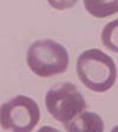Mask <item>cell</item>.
<instances>
[{"label": "cell", "instance_id": "6da1fadb", "mask_svg": "<svg viewBox=\"0 0 118 132\" xmlns=\"http://www.w3.org/2000/svg\"><path fill=\"white\" fill-rule=\"evenodd\" d=\"M76 69L83 85L97 93L109 91L117 79V67L113 59L98 48L80 53Z\"/></svg>", "mask_w": 118, "mask_h": 132}, {"label": "cell", "instance_id": "7a4b0ae2", "mask_svg": "<svg viewBox=\"0 0 118 132\" xmlns=\"http://www.w3.org/2000/svg\"><path fill=\"white\" fill-rule=\"evenodd\" d=\"M26 61L30 70L38 77L49 78L67 70L69 53L61 44L51 39L34 41L27 50Z\"/></svg>", "mask_w": 118, "mask_h": 132}, {"label": "cell", "instance_id": "3957f363", "mask_svg": "<svg viewBox=\"0 0 118 132\" xmlns=\"http://www.w3.org/2000/svg\"><path fill=\"white\" fill-rule=\"evenodd\" d=\"M39 120V106L30 97L17 96L0 106V126L5 131L30 132Z\"/></svg>", "mask_w": 118, "mask_h": 132}, {"label": "cell", "instance_id": "277c9868", "mask_svg": "<svg viewBox=\"0 0 118 132\" xmlns=\"http://www.w3.org/2000/svg\"><path fill=\"white\" fill-rule=\"evenodd\" d=\"M45 105L50 114L64 125L86 109L83 94L71 82H63L47 91Z\"/></svg>", "mask_w": 118, "mask_h": 132}, {"label": "cell", "instance_id": "5b68a950", "mask_svg": "<svg viewBox=\"0 0 118 132\" xmlns=\"http://www.w3.org/2000/svg\"><path fill=\"white\" fill-rule=\"evenodd\" d=\"M64 126L67 131H104L102 118L97 113L89 111H83Z\"/></svg>", "mask_w": 118, "mask_h": 132}, {"label": "cell", "instance_id": "8992f818", "mask_svg": "<svg viewBox=\"0 0 118 132\" xmlns=\"http://www.w3.org/2000/svg\"><path fill=\"white\" fill-rule=\"evenodd\" d=\"M88 13L95 18H107L118 13V0H83Z\"/></svg>", "mask_w": 118, "mask_h": 132}, {"label": "cell", "instance_id": "52a82bcc", "mask_svg": "<svg viewBox=\"0 0 118 132\" xmlns=\"http://www.w3.org/2000/svg\"><path fill=\"white\" fill-rule=\"evenodd\" d=\"M100 38H102L103 45L106 48L115 53H118V19L105 25L100 34Z\"/></svg>", "mask_w": 118, "mask_h": 132}, {"label": "cell", "instance_id": "ba28073f", "mask_svg": "<svg viewBox=\"0 0 118 132\" xmlns=\"http://www.w3.org/2000/svg\"><path fill=\"white\" fill-rule=\"evenodd\" d=\"M47 3L57 11H65L73 7L78 3V0H47Z\"/></svg>", "mask_w": 118, "mask_h": 132}]
</instances>
